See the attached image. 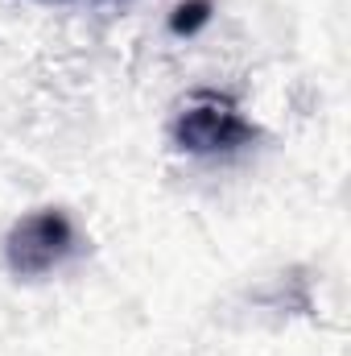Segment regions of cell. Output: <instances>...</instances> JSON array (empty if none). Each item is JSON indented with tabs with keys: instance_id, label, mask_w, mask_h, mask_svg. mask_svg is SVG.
Segmentation results:
<instances>
[{
	"instance_id": "1",
	"label": "cell",
	"mask_w": 351,
	"mask_h": 356,
	"mask_svg": "<svg viewBox=\"0 0 351 356\" xmlns=\"http://www.w3.org/2000/svg\"><path fill=\"white\" fill-rule=\"evenodd\" d=\"M75 249H79V236H75V224L67 220V211L42 207L12 224V232L4 241V261L17 277H46L67 266L75 257Z\"/></svg>"
},
{
	"instance_id": "2",
	"label": "cell",
	"mask_w": 351,
	"mask_h": 356,
	"mask_svg": "<svg viewBox=\"0 0 351 356\" xmlns=\"http://www.w3.org/2000/svg\"><path fill=\"white\" fill-rule=\"evenodd\" d=\"M252 137H257V129L219 91H194L174 116V141L186 154H232V149L248 145Z\"/></svg>"
},
{
	"instance_id": "3",
	"label": "cell",
	"mask_w": 351,
	"mask_h": 356,
	"mask_svg": "<svg viewBox=\"0 0 351 356\" xmlns=\"http://www.w3.org/2000/svg\"><path fill=\"white\" fill-rule=\"evenodd\" d=\"M207 21V0H194V4H182L174 17V29L178 33H194V25Z\"/></svg>"
}]
</instances>
